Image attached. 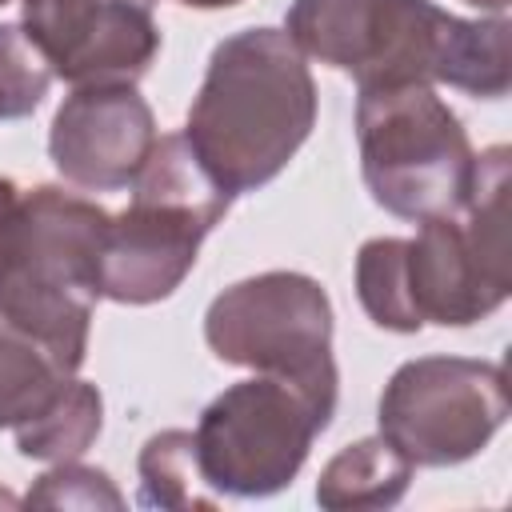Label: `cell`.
<instances>
[{
  "instance_id": "obj_1",
  "label": "cell",
  "mask_w": 512,
  "mask_h": 512,
  "mask_svg": "<svg viewBox=\"0 0 512 512\" xmlns=\"http://www.w3.org/2000/svg\"><path fill=\"white\" fill-rule=\"evenodd\" d=\"M508 148L476 156L468 200L420 220L416 236H376L356 252V296L376 328H468L512 292L508 256Z\"/></svg>"
},
{
  "instance_id": "obj_2",
  "label": "cell",
  "mask_w": 512,
  "mask_h": 512,
  "mask_svg": "<svg viewBox=\"0 0 512 512\" xmlns=\"http://www.w3.org/2000/svg\"><path fill=\"white\" fill-rule=\"evenodd\" d=\"M292 44L356 88L448 84L500 100L512 84L508 20H464L432 0H292Z\"/></svg>"
},
{
  "instance_id": "obj_3",
  "label": "cell",
  "mask_w": 512,
  "mask_h": 512,
  "mask_svg": "<svg viewBox=\"0 0 512 512\" xmlns=\"http://www.w3.org/2000/svg\"><path fill=\"white\" fill-rule=\"evenodd\" d=\"M316 124V80L284 28H244L212 48L184 140L228 192L276 180Z\"/></svg>"
},
{
  "instance_id": "obj_4",
  "label": "cell",
  "mask_w": 512,
  "mask_h": 512,
  "mask_svg": "<svg viewBox=\"0 0 512 512\" xmlns=\"http://www.w3.org/2000/svg\"><path fill=\"white\" fill-rule=\"evenodd\" d=\"M108 212L56 184L0 176V312L72 372L88 356Z\"/></svg>"
},
{
  "instance_id": "obj_5",
  "label": "cell",
  "mask_w": 512,
  "mask_h": 512,
  "mask_svg": "<svg viewBox=\"0 0 512 512\" xmlns=\"http://www.w3.org/2000/svg\"><path fill=\"white\" fill-rule=\"evenodd\" d=\"M128 188V208L116 216L108 212L100 296L116 304H156L184 284L204 236L224 220L232 196L208 176L184 132L156 136Z\"/></svg>"
},
{
  "instance_id": "obj_6",
  "label": "cell",
  "mask_w": 512,
  "mask_h": 512,
  "mask_svg": "<svg viewBox=\"0 0 512 512\" xmlns=\"http://www.w3.org/2000/svg\"><path fill=\"white\" fill-rule=\"evenodd\" d=\"M356 140L364 184L384 212L420 224L468 200L476 152L432 84L360 88Z\"/></svg>"
},
{
  "instance_id": "obj_7",
  "label": "cell",
  "mask_w": 512,
  "mask_h": 512,
  "mask_svg": "<svg viewBox=\"0 0 512 512\" xmlns=\"http://www.w3.org/2000/svg\"><path fill=\"white\" fill-rule=\"evenodd\" d=\"M332 412L336 408L308 388L268 372L224 388L192 432L204 484L240 500L288 488Z\"/></svg>"
},
{
  "instance_id": "obj_8",
  "label": "cell",
  "mask_w": 512,
  "mask_h": 512,
  "mask_svg": "<svg viewBox=\"0 0 512 512\" xmlns=\"http://www.w3.org/2000/svg\"><path fill=\"white\" fill-rule=\"evenodd\" d=\"M204 340L224 364L284 376L336 408L332 300L304 272H260L224 288L204 312Z\"/></svg>"
},
{
  "instance_id": "obj_9",
  "label": "cell",
  "mask_w": 512,
  "mask_h": 512,
  "mask_svg": "<svg viewBox=\"0 0 512 512\" xmlns=\"http://www.w3.org/2000/svg\"><path fill=\"white\" fill-rule=\"evenodd\" d=\"M376 420L412 468L464 464L508 420L504 368L472 356H416L384 384Z\"/></svg>"
},
{
  "instance_id": "obj_10",
  "label": "cell",
  "mask_w": 512,
  "mask_h": 512,
  "mask_svg": "<svg viewBox=\"0 0 512 512\" xmlns=\"http://www.w3.org/2000/svg\"><path fill=\"white\" fill-rule=\"evenodd\" d=\"M20 28L72 88L136 84L156 52V0H20Z\"/></svg>"
},
{
  "instance_id": "obj_11",
  "label": "cell",
  "mask_w": 512,
  "mask_h": 512,
  "mask_svg": "<svg viewBox=\"0 0 512 512\" xmlns=\"http://www.w3.org/2000/svg\"><path fill=\"white\" fill-rule=\"evenodd\" d=\"M156 136V116L136 84H84L56 108L48 156L68 184L120 192L144 168Z\"/></svg>"
},
{
  "instance_id": "obj_12",
  "label": "cell",
  "mask_w": 512,
  "mask_h": 512,
  "mask_svg": "<svg viewBox=\"0 0 512 512\" xmlns=\"http://www.w3.org/2000/svg\"><path fill=\"white\" fill-rule=\"evenodd\" d=\"M412 484V464L384 440L368 436L348 448H340L320 480H316V504L328 512L344 508H392Z\"/></svg>"
},
{
  "instance_id": "obj_13",
  "label": "cell",
  "mask_w": 512,
  "mask_h": 512,
  "mask_svg": "<svg viewBox=\"0 0 512 512\" xmlns=\"http://www.w3.org/2000/svg\"><path fill=\"white\" fill-rule=\"evenodd\" d=\"M72 376L48 344L0 312V428H20L40 416Z\"/></svg>"
},
{
  "instance_id": "obj_14",
  "label": "cell",
  "mask_w": 512,
  "mask_h": 512,
  "mask_svg": "<svg viewBox=\"0 0 512 512\" xmlns=\"http://www.w3.org/2000/svg\"><path fill=\"white\" fill-rule=\"evenodd\" d=\"M100 424H104L100 388L72 376L40 416H32L28 424H20L12 432H16L20 456L60 464V460L84 456L92 448V440L100 436Z\"/></svg>"
},
{
  "instance_id": "obj_15",
  "label": "cell",
  "mask_w": 512,
  "mask_h": 512,
  "mask_svg": "<svg viewBox=\"0 0 512 512\" xmlns=\"http://www.w3.org/2000/svg\"><path fill=\"white\" fill-rule=\"evenodd\" d=\"M140 504L144 508H212L216 496L200 492L196 440L184 428H164L140 448ZM208 488V484H204Z\"/></svg>"
},
{
  "instance_id": "obj_16",
  "label": "cell",
  "mask_w": 512,
  "mask_h": 512,
  "mask_svg": "<svg viewBox=\"0 0 512 512\" xmlns=\"http://www.w3.org/2000/svg\"><path fill=\"white\" fill-rule=\"evenodd\" d=\"M52 68L20 24H0V120H20L48 96Z\"/></svg>"
},
{
  "instance_id": "obj_17",
  "label": "cell",
  "mask_w": 512,
  "mask_h": 512,
  "mask_svg": "<svg viewBox=\"0 0 512 512\" xmlns=\"http://www.w3.org/2000/svg\"><path fill=\"white\" fill-rule=\"evenodd\" d=\"M24 504H36V508H124V496L116 492L108 472L76 464V460H60L52 472H44L28 488Z\"/></svg>"
},
{
  "instance_id": "obj_18",
  "label": "cell",
  "mask_w": 512,
  "mask_h": 512,
  "mask_svg": "<svg viewBox=\"0 0 512 512\" xmlns=\"http://www.w3.org/2000/svg\"><path fill=\"white\" fill-rule=\"evenodd\" d=\"M464 4H472V8H480V12H492V16H504L512 0H464Z\"/></svg>"
},
{
  "instance_id": "obj_19",
  "label": "cell",
  "mask_w": 512,
  "mask_h": 512,
  "mask_svg": "<svg viewBox=\"0 0 512 512\" xmlns=\"http://www.w3.org/2000/svg\"><path fill=\"white\" fill-rule=\"evenodd\" d=\"M180 4H188V8H232L240 0H180Z\"/></svg>"
},
{
  "instance_id": "obj_20",
  "label": "cell",
  "mask_w": 512,
  "mask_h": 512,
  "mask_svg": "<svg viewBox=\"0 0 512 512\" xmlns=\"http://www.w3.org/2000/svg\"><path fill=\"white\" fill-rule=\"evenodd\" d=\"M0 4H8V0H0Z\"/></svg>"
}]
</instances>
